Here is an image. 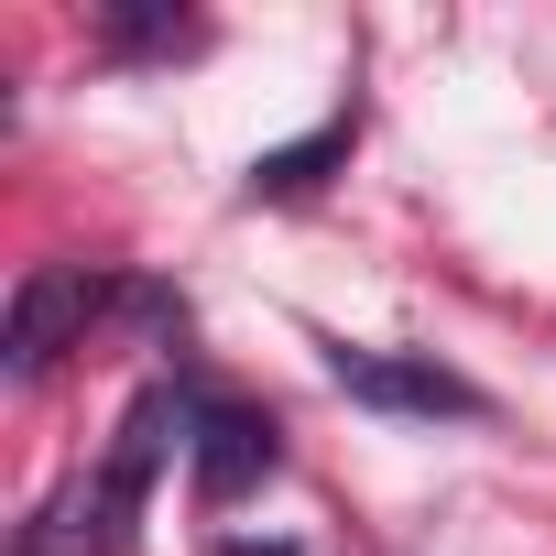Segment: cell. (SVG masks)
<instances>
[{"label":"cell","instance_id":"2","mask_svg":"<svg viewBox=\"0 0 556 556\" xmlns=\"http://www.w3.org/2000/svg\"><path fill=\"white\" fill-rule=\"evenodd\" d=\"M110 306V285H88L77 262H34L23 285H12V328H0V371L12 382H45L66 350H77V328Z\"/></svg>","mask_w":556,"mask_h":556},{"label":"cell","instance_id":"5","mask_svg":"<svg viewBox=\"0 0 556 556\" xmlns=\"http://www.w3.org/2000/svg\"><path fill=\"white\" fill-rule=\"evenodd\" d=\"M328 164H350V110L328 121V131H306V142H285V153H251V175H240V197L262 207V197H306V186H328Z\"/></svg>","mask_w":556,"mask_h":556},{"label":"cell","instance_id":"8","mask_svg":"<svg viewBox=\"0 0 556 556\" xmlns=\"http://www.w3.org/2000/svg\"><path fill=\"white\" fill-rule=\"evenodd\" d=\"M218 556H295V545H251V534H229V545H218Z\"/></svg>","mask_w":556,"mask_h":556},{"label":"cell","instance_id":"4","mask_svg":"<svg viewBox=\"0 0 556 556\" xmlns=\"http://www.w3.org/2000/svg\"><path fill=\"white\" fill-rule=\"evenodd\" d=\"M273 469H285V426H273V415H251V404H197V502H207V513L251 502Z\"/></svg>","mask_w":556,"mask_h":556},{"label":"cell","instance_id":"3","mask_svg":"<svg viewBox=\"0 0 556 556\" xmlns=\"http://www.w3.org/2000/svg\"><path fill=\"white\" fill-rule=\"evenodd\" d=\"M175 426H186V393H175V382L131 393V415H121V437H110V469L88 480V491H99V523H110V545H131V523H142V491H153V469H164Z\"/></svg>","mask_w":556,"mask_h":556},{"label":"cell","instance_id":"7","mask_svg":"<svg viewBox=\"0 0 556 556\" xmlns=\"http://www.w3.org/2000/svg\"><path fill=\"white\" fill-rule=\"evenodd\" d=\"M110 45L121 55H197L207 23L197 12H164V0H110Z\"/></svg>","mask_w":556,"mask_h":556},{"label":"cell","instance_id":"6","mask_svg":"<svg viewBox=\"0 0 556 556\" xmlns=\"http://www.w3.org/2000/svg\"><path fill=\"white\" fill-rule=\"evenodd\" d=\"M12 556H121V545H110V523H99V491L77 480V491H55V502L12 534Z\"/></svg>","mask_w":556,"mask_h":556},{"label":"cell","instance_id":"1","mask_svg":"<svg viewBox=\"0 0 556 556\" xmlns=\"http://www.w3.org/2000/svg\"><path fill=\"white\" fill-rule=\"evenodd\" d=\"M328 382L350 393V404H371V415H447V426H480L491 404H480V382H458L447 361H426V350H328Z\"/></svg>","mask_w":556,"mask_h":556}]
</instances>
